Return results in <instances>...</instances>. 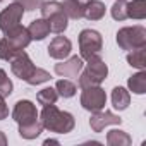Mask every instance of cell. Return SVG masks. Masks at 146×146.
I'll return each mask as SVG.
<instances>
[{"mask_svg":"<svg viewBox=\"0 0 146 146\" xmlns=\"http://www.w3.org/2000/svg\"><path fill=\"white\" fill-rule=\"evenodd\" d=\"M17 52H21V50H17L5 36L4 38H0V58L2 60H7V62H11L14 57H16V53Z\"/></svg>","mask_w":146,"mask_h":146,"instance_id":"d4e9b609","label":"cell"},{"mask_svg":"<svg viewBox=\"0 0 146 146\" xmlns=\"http://www.w3.org/2000/svg\"><path fill=\"white\" fill-rule=\"evenodd\" d=\"M12 90H14V84L9 79L7 72L4 69H0V96H4V98L11 96L12 95Z\"/></svg>","mask_w":146,"mask_h":146,"instance_id":"f1b7e54d","label":"cell"},{"mask_svg":"<svg viewBox=\"0 0 146 146\" xmlns=\"http://www.w3.org/2000/svg\"><path fill=\"white\" fill-rule=\"evenodd\" d=\"M43 144H45V146H46V144H58V141H57V139H46Z\"/></svg>","mask_w":146,"mask_h":146,"instance_id":"d6a6232c","label":"cell"},{"mask_svg":"<svg viewBox=\"0 0 146 146\" xmlns=\"http://www.w3.org/2000/svg\"><path fill=\"white\" fill-rule=\"evenodd\" d=\"M40 122L43 125V129L50 131V132H57V134H67L74 129L76 120L74 115L69 112H62L53 105H45L41 113H40Z\"/></svg>","mask_w":146,"mask_h":146,"instance_id":"6da1fadb","label":"cell"},{"mask_svg":"<svg viewBox=\"0 0 146 146\" xmlns=\"http://www.w3.org/2000/svg\"><path fill=\"white\" fill-rule=\"evenodd\" d=\"M108 76V67L102 60V57H95L88 60L86 67L79 72V88H88V86H100Z\"/></svg>","mask_w":146,"mask_h":146,"instance_id":"7a4b0ae2","label":"cell"},{"mask_svg":"<svg viewBox=\"0 0 146 146\" xmlns=\"http://www.w3.org/2000/svg\"><path fill=\"white\" fill-rule=\"evenodd\" d=\"M132 143V137L120 129H112L107 132V144L108 146H129Z\"/></svg>","mask_w":146,"mask_h":146,"instance_id":"e0dca14e","label":"cell"},{"mask_svg":"<svg viewBox=\"0 0 146 146\" xmlns=\"http://www.w3.org/2000/svg\"><path fill=\"white\" fill-rule=\"evenodd\" d=\"M105 4L102 0H90L84 7V16L88 21H100L103 16H105Z\"/></svg>","mask_w":146,"mask_h":146,"instance_id":"5bb4252c","label":"cell"},{"mask_svg":"<svg viewBox=\"0 0 146 146\" xmlns=\"http://www.w3.org/2000/svg\"><path fill=\"white\" fill-rule=\"evenodd\" d=\"M9 117V107L4 100V96H0V120H4Z\"/></svg>","mask_w":146,"mask_h":146,"instance_id":"4dcf8cb0","label":"cell"},{"mask_svg":"<svg viewBox=\"0 0 146 146\" xmlns=\"http://www.w3.org/2000/svg\"><path fill=\"white\" fill-rule=\"evenodd\" d=\"M23 16H24V9L17 2L9 4L2 12H0V29H2V33L5 35L11 29H14L16 26H19Z\"/></svg>","mask_w":146,"mask_h":146,"instance_id":"8992f818","label":"cell"},{"mask_svg":"<svg viewBox=\"0 0 146 146\" xmlns=\"http://www.w3.org/2000/svg\"><path fill=\"white\" fill-rule=\"evenodd\" d=\"M28 31H29V36H31V40H38V41H41V40H45L48 35H50V26H48V21L46 19H36V21H33L29 26H28Z\"/></svg>","mask_w":146,"mask_h":146,"instance_id":"4fadbf2b","label":"cell"},{"mask_svg":"<svg viewBox=\"0 0 146 146\" xmlns=\"http://www.w3.org/2000/svg\"><path fill=\"white\" fill-rule=\"evenodd\" d=\"M12 119H14L19 125L29 124V122L38 120V110H36V107H35L33 102H29V100H19V102L14 105Z\"/></svg>","mask_w":146,"mask_h":146,"instance_id":"ba28073f","label":"cell"},{"mask_svg":"<svg viewBox=\"0 0 146 146\" xmlns=\"http://www.w3.org/2000/svg\"><path fill=\"white\" fill-rule=\"evenodd\" d=\"M117 45L122 50H136L146 46V29L143 26H125L117 31Z\"/></svg>","mask_w":146,"mask_h":146,"instance_id":"277c9868","label":"cell"},{"mask_svg":"<svg viewBox=\"0 0 146 146\" xmlns=\"http://www.w3.org/2000/svg\"><path fill=\"white\" fill-rule=\"evenodd\" d=\"M55 90H57L58 96H62V98H72L78 91L76 84L69 79H58L57 84H55Z\"/></svg>","mask_w":146,"mask_h":146,"instance_id":"603a6c76","label":"cell"},{"mask_svg":"<svg viewBox=\"0 0 146 146\" xmlns=\"http://www.w3.org/2000/svg\"><path fill=\"white\" fill-rule=\"evenodd\" d=\"M84 67V62L81 57L74 55V57H69L67 60L60 62V64H55V74H58L60 78H70L74 79L79 76V72L83 70Z\"/></svg>","mask_w":146,"mask_h":146,"instance_id":"30bf717a","label":"cell"},{"mask_svg":"<svg viewBox=\"0 0 146 146\" xmlns=\"http://www.w3.org/2000/svg\"><path fill=\"white\" fill-rule=\"evenodd\" d=\"M110 14L115 21H125L127 17V2L125 0H115V4L110 9Z\"/></svg>","mask_w":146,"mask_h":146,"instance_id":"4316f807","label":"cell"},{"mask_svg":"<svg viewBox=\"0 0 146 146\" xmlns=\"http://www.w3.org/2000/svg\"><path fill=\"white\" fill-rule=\"evenodd\" d=\"M40 11H41V17H43V19H48L50 16H53V14H57V12H60V11H62V4H60V2H57V0L43 2V4H41V7H40Z\"/></svg>","mask_w":146,"mask_h":146,"instance_id":"83f0119b","label":"cell"},{"mask_svg":"<svg viewBox=\"0 0 146 146\" xmlns=\"http://www.w3.org/2000/svg\"><path fill=\"white\" fill-rule=\"evenodd\" d=\"M81 105L84 110L88 112H98L103 110L107 105V93L103 88L100 86H88V88H81Z\"/></svg>","mask_w":146,"mask_h":146,"instance_id":"5b68a950","label":"cell"},{"mask_svg":"<svg viewBox=\"0 0 146 146\" xmlns=\"http://www.w3.org/2000/svg\"><path fill=\"white\" fill-rule=\"evenodd\" d=\"M50 79H52L50 72H46L45 69L35 67L33 74H31V76L26 79V83H28V84H31V86H38V84H41V83H46V81H50Z\"/></svg>","mask_w":146,"mask_h":146,"instance_id":"484cf974","label":"cell"},{"mask_svg":"<svg viewBox=\"0 0 146 146\" xmlns=\"http://www.w3.org/2000/svg\"><path fill=\"white\" fill-rule=\"evenodd\" d=\"M70 50H72V43L65 36H55L48 45V55L57 60L67 58L70 55Z\"/></svg>","mask_w":146,"mask_h":146,"instance_id":"8fae6325","label":"cell"},{"mask_svg":"<svg viewBox=\"0 0 146 146\" xmlns=\"http://www.w3.org/2000/svg\"><path fill=\"white\" fill-rule=\"evenodd\" d=\"M129 103H131L129 91L125 88H122V86L113 88V91H112V107L115 110H125L129 107Z\"/></svg>","mask_w":146,"mask_h":146,"instance_id":"9a60e30c","label":"cell"},{"mask_svg":"<svg viewBox=\"0 0 146 146\" xmlns=\"http://www.w3.org/2000/svg\"><path fill=\"white\" fill-rule=\"evenodd\" d=\"M146 50H144V46H141V48H136V50H131L129 53H127V62H129V65L131 67H136V69H139V70H144L146 69Z\"/></svg>","mask_w":146,"mask_h":146,"instance_id":"ffe728a7","label":"cell"},{"mask_svg":"<svg viewBox=\"0 0 146 146\" xmlns=\"http://www.w3.org/2000/svg\"><path fill=\"white\" fill-rule=\"evenodd\" d=\"M36 100H38V103L43 105V107H45V105H53V103L58 100V93H57L55 88H43L41 91H38Z\"/></svg>","mask_w":146,"mask_h":146,"instance_id":"cb8c5ba5","label":"cell"},{"mask_svg":"<svg viewBox=\"0 0 146 146\" xmlns=\"http://www.w3.org/2000/svg\"><path fill=\"white\" fill-rule=\"evenodd\" d=\"M62 11L69 19H81L84 16V9L76 2V0H64Z\"/></svg>","mask_w":146,"mask_h":146,"instance_id":"7402d4cb","label":"cell"},{"mask_svg":"<svg viewBox=\"0 0 146 146\" xmlns=\"http://www.w3.org/2000/svg\"><path fill=\"white\" fill-rule=\"evenodd\" d=\"M41 132H43V125H41L40 119L35 122H29V124L19 125V136L23 139H36Z\"/></svg>","mask_w":146,"mask_h":146,"instance_id":"d6986e66","label":"cell"},{"mask_svg":"<svg viewBox=\"0 0 146 146\" xmlns=\"http://www.w3.org/2000/svg\"><path fill=\"white\" fill-rule=\"evenodd\" d=\"M79 57L83 60H91L95 57H100L102 55V48H103V40H102V35L95 29H83L79 33Z\"/></svg>","mask_w":146,"mask_h":146,"instance_id":"3957f363","label":"cell"},{"mask_svg":"<svg viewBox=\"0 0 146 146\" xmlns=\"http://www.w3.org/2000/svg\"><path fill=\"white\" fill-rule=\"evenodd\" d=\"M120 124H122V119L119 115H115L113 112H110V110L93 112V115L90 119V125H91L93 132H102L108 125H120Z\"/></svg>","mask_w":146,"mask_h":146,"instance_id":"9c48e42d","label":"cell"},{"mask_svg":"<svg viewBox=\"0 0 146 146\" xmlns=\"http://www.w3.org/2000/svg\"><path fill=\"white\" fill-rule=\"evenodd\" d=\"M76 2H78V4H79V5H81L83 9H84V7H86V4L90 2V0H76Z\"/></svg>","mask_w":146,"mask_h":146,"instance_id":"836d02e7","label":"cell"},{"mask_svg":"<svg viewBox=\"0 0 146 146\" xmlns=\"http://www.w3.org/2000/svg\"><path fill=\"white\" fill-rule=\"evenodd\" d=\"M127 88L136 95L146 93V70H139L127 79Z\"/></svg>","mask_w":146,"mask_h":146,"instance_id":"2e32d148","label":"cell"},{"mask_svg":"<svg viewBox=\"0 0 146 146\" xmlns=\"http://www.w3.org/2000/svg\"><path fill=\"white\" fill-rule=\"evenodd\" d=\"M127 17L131 19H144L146 17V0H132L127 4Z\"/></svg>","mask_w":146,"mask_h":146,"instance_id":"44dd1931","label":"cell"},{"mask_svg":"<svg viewBox=\"0 0 146 146\" xmlns=\"http://www.w3.org/2000/svg\"><path fill=\"white\" fill-rule=\"evenodd\" d=\"M16 2H17L24 11L33 12V11H36V9H40V7H41L43 0H16Z\"/></svg>","mask_w":146,"mask_h":146,"instance_id":"f546056e","label":"cell"},{"mask_svg":"<svg viewBox=\"0 0 146 146\" xmlns=\"http://www.w3.org/2000/svg\"><path fill=\"white\" fill-rule=\"evenodd\" d=\"M0 2H4V0H0Z\"/></svg>","mask_w":146,"mask_h":146,"instance_id":"e575fe53","label":"cell"},{"mask_svg":"<svg viewBox=\"0 0 146 146\" xmlns=\"http://www.w3.org/2000/svg\"><path fill=\"white\" fill-rule=\"evenodd\" d=\"M5 38L17 48V50H24L29 43H31V36H29V31L28 28L24 26H16L14 29H11L9 33H5Z\"/></svg>","mask_w":146,"mask_h":146,"instance_id":"7c38bea8","label":"cell"},{"mask_svg":"<svg viewBox=\"0 0 146 146\" xmlns=\"http://www.w3.org/2000/svg\"><path fill=\"white\" fill-rule=\"evenodd\" d=\"M11 69H12V74L16 78H19L21 81H26L31 74H33V70H35V64L31 62L29 55L21 50L16 53V57L11 60Z\"/></svg>","mask_w":146,"mask_h":146,"instance_id":"52a82bcc","label":"cell"},{"mask_svg":"<svg viewBox=\"0 0 146 146\" xmlns=\"http://www.w3.org/2000/svg\"><path fill=\"white\" fill-rule=\"evenodd\" d=\"M7 144V137H5V134L0 131V146H5Z\"/></svg>","mask_w":146,"mask_h":146,"instance_id":"1f68e13d","label":"cell"},{"mask_svg":"<svg viewBox=\"0 0 146 146\" xmlns=\"http://www.w3.org/2000/svg\"><path fill=\"white\" fill-rule=\"evenodd\" d=\"M46 21H48L50 31H52V33H57V35L64 33V31L67 29V24H69V17L64 14V11H60V12H57V14L50 16Z\"/></svg>","mask_w":146,"mask_h":146,"instance_id":"ac0fdd59","label":"cell"}]
</instances>
